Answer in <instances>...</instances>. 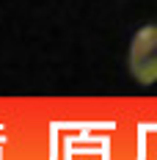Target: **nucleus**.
I'll return each mask as SVG.
<instances>
[{"label":"nucleus","instance_id":"f257e3e1","mask_svg":"<svg viewBox=\"0 0 157 160\" xmlns=\"http://www.w3.org/2000/svg\"><path fill=\"white\" fill-rule=\"evenodd\" d=\"M130 75L152 86L157 83V25H143L130 44Z\"/></svg>","mask_w":157,"mask_h":160}]
</instances>
